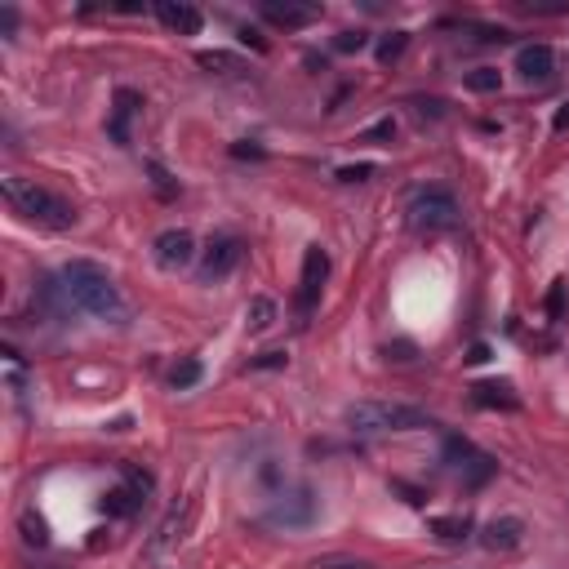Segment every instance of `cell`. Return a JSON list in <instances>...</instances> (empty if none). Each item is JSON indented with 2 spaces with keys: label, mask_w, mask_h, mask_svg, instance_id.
Here are the masks:
<instances>
[{
  "label": "cell",
  "mask_w": 569,
  "mask_h": 569,
  "mask_svg": "<svg viewBox=\"0 0 569 569\" xmlns=\"http://www.w3.org/2000/svg\"><path fill=\"white\" fill-rule=\"evenodd\" d=\"M58 280H62V289H67V299H71L76 311H85V316H94L103 325H125L129 320V303L116 289V280H111V271H107L103 262L71 259V262H62Z\"/></svg>",
  "instance_id": "6da1fadb"
},
{
  "label": "cell",
  "mask_w": 569,
  "mask_h": 569,
  "mask_svg": "<svg viewBox=\"0 0 569 569\" xmlns=\"http://www.w3.org/2000/svg\"><path fill=\"white\" fill-rule=\"evenodd\" d=\"M0 192H5L9 205L18 209L27 223H36V227H50V232H67V227H76V209L67 205L62 196H53L50 187L32 183V178L5 174V178H0Z\"/></svg>",
  "instance_id": "7a4b0ae2"
},
{
  "label": "cell",
  "mask_w": 569,
  "mask_h": 569,
  "mask_svg": "<svg viewBox=\"0 0 569 569\" xmlns=\"http://www.w3.org/2000/svg\"><path fill=\"white\" fill-rule=\"evenodd\" d=\"M347 427L356 436H387V431H418L427 427V414L414 405H392V401H361L347 410Z\"/></svg>",
  "instance_id": "3957f363"
},
{
  "label": "cell",
  "mask_w": 569,
  "mask_h": 569,
  "mask_svg": "<svg viewBox=\"0 0 569 569\" xmlns=\"http://www.w3.org/2000/svg\"><path fill=\"white\" fill-rule=\"evenodd\" d=\"M316 512H320V498H316L311 485H285V489L271 494L262 520L276 525V529H308L311 520H316Z\"/></svg>",
  "instance_id": "277c9868"
},
{
  "label": "cell",
  "mask_w": 569,
  "mask_h": 569,
  "mask_svg": "<svg viewBox=\"0 0 569 569\" xmlns=\"http://www.w3.org/2000/svg\"><path fill=\"white\" fill-rule=\"evenodd\" d=\"M410 227L414 232H445V227H454L459 223V201H454V192H445V187H422L410 196Z\"/></svg>",
  "instance_id": "5b68a950"
},
{
  "label": "cell",
  "mask_w": 569,
  "mask_h": 569,
  "mask_svg": "<svg viewBox=\"0 0 569 569\" xmlns=\"http://www.w3.org/2000/svg\"><path fill=\"white\" fill-rule=\"evenodd\" d=\"M445 463H450V471H459L463 476V485H485L494 471H498V463L485 454V450H476L467 436H445Z\"/></svg>",
  "instance_id": "8992f818"
},
{
  "label": "cell",
  "mask_w": 569,
  "mask_h": 569,
  "mask_svg": "<svg viewBox=\"0 0 569 569\" xmlns=\"http://www.w3.org/2000/svg\"><path fill=\"white\" fill-rule=\"evenodd\" d=\"M325 276H329V254L320 245H308L303 254V276H299V316L308 320L316 303H320V289H325Z\"/></svg>",
  "instance_id": "52a82bcc"
},
{
  "label": "cell",
  "mask_w": 569,
  "mask_h": 569,
  "mask_svg": "<svg viewBox=\"0 0 569 569\" xmlns=\"http://www.w3.org/2000/svg\"><path fill=\"white\" fill-rule=\"evenodd\" d=\"M245 259V245L236 236H213L205 245V259H201V280L213 285V280H227Z\"/></svg>",
  "instance_id": "ba28073f"
},
{
  "label": "cell",
  "mask_w": 569,
  "mask_h": 569,
  "mask_svg": "<svg viewBox=\"0 0 569 569\" xmlns=\"http://www.w3.org/2000/svg\"><path fill=\"white\" fill-rule=\"evenodd\" d=\"M152 254H156V267L183 271L187 262L196 259V236H192L187 227H169V232H160L152 241Z\"/></svg>",
  "instance_id": "9c48e42d"
},
{
  "label": "cell",
  "mask_w": 569,
  "mask_h": 569,
  "mask_svg": "<svg viewBox=\"0 0 569 569\" xmlns=\"http://www.w3.org/2000/svg\"><path fill=\"white\" fill-rule=\"evenodd\" d=\"M156 18L178 36H196L205 27V14L196 5H187V0H156Z\"/></svg>",
  "instance_id": "30bf717a"
},
{
  "label": "cell",
  "mask_w": 569,
  "mask_h": 569,
  "mask_svg": "<svg viewBox=\"0 0 569 569\" xmlns=\"http://www.w3.org/2000/svg\"><path fill=\"white\" fill-rule=\"evenodd\" d=\"M138 107H143V94L138 90H116V99H111V120H107V138L111 143H129V120L138 116Z\"/></svg>",
  "instance_id": "8fae6325"
},
{
  "label": "cell",
  "mask_w": 569,
  "mask_h": 569,
  "mask_svg": "<svg viewBox=\"0 0 569 569\" xmlns=\"http://www.w3.org/2000/svg\"><path fill=\"white\" fill-rule=\"evenodd\" d=\"M480 543H485L489 552H517L520 543H525V520H520V517L489 520V525L480 529Z\"/></svg>",
  "instance_id": "7c38bea8"
},
{
  "label": "cell",
  "mask_w": 569,
  "mask_h": 569,
  "mask_svg": "<svg viewBox=\"0 0 569 569\" xmlns=\"http://www.w3.org/2000/svg\"><path fill=\"white\" fill-rule=\"evenodd\" d=\"M262 18L271 27H285V32H299V27H311L320 18V5H262Z\"/></svg>",
  "instance_id": "4fadbf2b"
},
{
  "label": "cell",
  "mask_w": 569,
  "mask_h": 569,
  "mask_svg": "<svg viewBox=\"0 0 569 569\" xmlns=\"http://www.w3.org/2000/svg\"><path fill=\"white\" fill-rule=\"evenodd\" d=\"M517 71L525 81H547V76L556 71V53H552V45H520Z\"/></svg>",
  "instance_id": "5bb4252c"
},
{
  "label": "cell",
  "mask_w": 569,
  "mask_h": 569,
  "mask_svg": "<svg viewBox=\"0 0 569 569\" xmlns=\"http://www.w3.org/2000/svg\"><path fill=\"white\" fill-rule=\"evenodd\" d=\"M471 405H480V410H520V396L512 392V383H476Z\"/></svg>",
  "instance_id": "9a60e30c"
},
{
  "label": "cell",
  "mask_w": 569,
  "mask_h": 569,
  "mask_svg": "<svg viewBox=\"0 0 569 569\" xmlns=\"http://www.w3.org/2000/svg\"><path fill=\"white\" fill-rule=\"evenodd\" d=\"M138 507H143V489H134V485H116V489H107L103 494L107 517H134Z\"/></svg>",
  "instance_id": "2e32d148"
},
{
  "label": "cell",
  "mask_w": 569,
  "mask_h": 569,
  "mask_svg": "<svg viewBox=\"0 0 569 569\" xmlns=\"http://www.w3.org/2000/svg\"><path fill=\"white\" fill-rule=\"evenodd\" d=\"M276 325V303L271 299H250V308H245V329L250 334H262V329H271Z\"/></svg>",
  "instance_id": "e0dca14e"
},
{
  "label": "cell",
  "mask_w": 569,
  "mask_h": 569,
  "mask_svg": "<svg viewBox=\"0 0 569 569\" xmlns=\"http://www.w3.org/2000/svg\"><path fill=\"white\" fill-rule=\"evenodd\" d=\"M431 534H436L441 543H463L467 534H471V520L467 517H436L431 520Z\"/></svg>",
  "instance_id": "ac0fdd59"
},
{
  "label": "cell",
  "mask_w": 569,
  "mask_h": 569,
  "mask_svg": "<svg viewBox=\"0 0 569 569\" xmlns=\"http://www.w3.org/2000/svg\"><path fill=\"white\" fill-rule=\"evenodd\" d=\"M463 85L471 94H494L498 85H503V76H498V67H476V71H467Z\"/></svg>",
  "instance_id": "d6986e66"
},
{
  "label": "cell",
  "mask_w": 569,
  "mask_h": 569,
  "mask_svg": "<svg viewBox=\"0 0 569 569\" xmlns=\"http://www.w3.org/2000/svg\"><path fill=\"white\" fill-rule=\"evenodd\" d=\"M196 62L201 67H209V71H245V62L236 58V53H227V50H205V53H196Z\"/></svg>",
  "instance_id": "ffe728a7"
},
{
  "label": "cell",
  "mask_w": 569,
  "mask_h": 569,
  "mask_svg": "<svg viewBox=\"0 0 569 569\" xmlns=\"http://www.w3.org/2000/svg\"><path fill=\"white\" fill-rule=\"evenodd\" d=\"M18 525H23V543H27V547H45V543H50V525L36 517V512H23Z\"/></svg>",
  "instance_id": "44dd1931"
},
{
  "label": "cell",
  "mask_w": 569,
  "mask_h": 569,
  "mask_svg": "<svg viewBox=\"0 0 569 569\" xmlns=\"http://www.w3.org/2000/svg\"><path fill=\"white\" fill-rule=\"evenodd\" d=\"M201 383V361H178L174 369H169V387H178V392H187V387H196Z\"/></svg>",
  "instance_id": "7402d4cb"
},
{
  "label": "cell",
  "mask_w": 569,
  "mask_h": 569,
  "mask_svg": "<svg viewBox=\"0 0 569 569\" xmlns=\"http://www.w3.org/2000/svg\"><path fill=\"white\" fill-rule=\"evenodd\" d=\"M410 50V32H392V36H383V41H378V62H383V67H387V62H396V58H401V53Z\"/></svg>",
  "instance_id": "603a6c76"
},
{
  "label": "cell",
  "mask_w": 569,
  "mask_h": 569,
  "mask_svg": "<svg viewBox=\"0 0 569 569\" xmlns=\"http://www.w3.org/2000/svg\"><path fill=\"white\" fill-rule=\"evenodd\" d=\"M147 174H152V187H156V192H160V196H165V201H169V196L178 192V183L169 178V169H165L160 160H147Z\"/></svg>",
  "instance_id": "cb8c5ba5"
},
{
  "label": "cell",
  "mask_w": 569,
  "mask_h": 569,
  "mask_svg": "<svg viewBox=\"0 0 569 569\" xmlns=\"http://www.w3.org/2000/svg\"><path fill=\"white\" fill-rule=\"evenodd\" d=\"M392 138H396V120H392V116H387V120H378V125H369V129L361 134V143H378V147H383V143H392Z\"/></svg>",
  "instance_id": "d4e9b609"
},
{
  "label": "cell",
  "mask_w": 569,
  "mask_h": 569,
  "mask_svg": "<svg viewBox=\"0 0 569 569\" xmlns=\"http://www.w3.org/2000/svg\"><path fill=\"white\" fill-rule=\"evenodd\" d=\"M365 45H369L365 32H338V36H334V50L338 53H361Z\"/></svg>",
  "instance_id": "484cf974"
},
{
  "label": "cell",
  "mask_w": 569,
  "mask_h": 569,
  "mask_svg": "<svg viewBox=\"0 0 569 569\" xmlns=\"http://www.w3.org/2000/svg\"><path fill=\"white\" fill-rule=\"evenodd\" d=\"M565 280H556V285H552V294H547V311H552V320H561V316H565Z\"/></svg>",
  "instance_id": "4316f807"
},
{
  "label": "cell",
  "mask_w": 569,
  "mask_h": 569,
  "mask_svg": "<svg viewBox=\"0 0 569 569\" xmlns=\"http://www.w3.org/2000/svg\"><path fill=\"white\" fill-rule=\"evenodd\" d=\"M365 178H374V165H343L338 169V183H365Z\"/></svg>",
  "instance_id": "83f0119b"
},
{
  "label": "cell",
  "mask_w": 569,
  "mask_h": 569,
  "mask_svg": "<svg viewBox=\"0 0 569 569\" xmlns=\"http://www.w3.org/2000/svg\"><path fill=\"white\" fill-rule=\"evenodd\" d=\"M289 365V356L285 352H262V356H254L250 361V369H285Z\"/></svg>",
  "instance_id": "f1b7e54d"
},
{
  "label": "cell",
  "mask_w": 569,
  "mask_h": 569,
  "mask_svg": "<svg viewBox=\"0 0 569 569\" xmlns=\"http://www.w3.org/2000/svg\"><path fill=\"white\" fill-rule=\"evenodd\" d=\"M125 476H129V485H134V489H143V494H152V471H138V467L134 463H125Z\"/></svg>",
  "instance_id": "f546056e"
},
{
  "label": "cell",
  "mask_w": 569,
  "mask_h": 569,
  "mask_svg": "<svg viewBox=\"0 0 569 569\" xmlns=\"http://www.w3.org/2000/svg\"><path fill=\"white\" fill-rule=\"evenodd\" d=\"M414 107H418V116H431V120L445 116V103H441V99H414Z\"/></svg>",
  "instance_id": "4dcf8cb0"
},
{
  "label": "cell",
  "mask_w": 569,
  "mask_h": 569,
  "mask_svg": "<svg viewBox=\"0 0 569 569\" xmlns=\"http://www.w3.org/2000/svg\"><path fill=\"white\" fill-rule=\"evenodd\" d=\"M552 134H569V99L556 107V116H552Z\"/></svg>",
  "instance_id": "1f68e13d"
},
{
  "label": "cell",
  "mask_w": 569,
  "mask_h": 569,
  "mask_svg": "<svg viewBox=\"0 0 569 569\" xmlns=\"http://www.w3.org/2000/svg\"><path fill=\"white\" fill-rule=\"evenodd\" d=\"M316 569H374L369 561H316Z\"/></svg>",
  "instance_id": "d6a6232c"
},
{
  "label": "cell",
  "mask_w": 569,
  "mask_h": 569,
  "mask_svg": "<svg viewBox=\"0 0 569 569\" xmlns=\"http://www.w3.org/2000/svg\"><path fill=\"white\" fill-rule=\"evenodd\" d=\"M14 27H18V9H9V5H5V9H0V32H5V36H14Z\"/></svg>",
  "instance_id": "836d02e7"
},
{
  "label": "cell",
  "mask_w": 569,
  "mask_h": 569,
  "mask_svg": "<svg viewBox=\"0 0 569 569\" xmlns=\"http://www.w3.org/2000/svg\"><path fill=\"white\" fill-rule=\"evenodd\" d=\"M236 36H241V41H245V45H254V50H267V41H262L259 32H254V27H241V32H236Z\"/></svg>",
  "instance_id": "e575fe53"
},
{
  "label": "cell",
  "mask_w": 569,
  "mask_h": 569,
  "mask_svg": "<svg viewBox=\"0 0 569 569\" xmlns=\"http://www.w3.org/2000/svg\"><path fill=\"white\" fill-rule=\"evenodd\" d=\"M232 156H241V160H245V156H250V160H262V147H254V143H236V147H232Z\"/></svg>",
  "instance_id": "d590c367"
},
{
  "label": "cell",
  "mask_w": 569,
  "mask_h": 569,
  "mask_svg": "<svg viewBox=\"0 0 569 569\" xmlns=\"http://www.w3.org/2000/svg\"><path fill=\"white\" fill-rule=\"evenodd\" d=\"M467 361H471V365H485V361H489V347H485V343H476V347L467 352Z\"/></svg>",
  "instance_id": "8d00e7d4"
}]
</instances>
